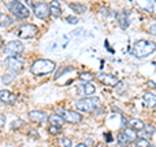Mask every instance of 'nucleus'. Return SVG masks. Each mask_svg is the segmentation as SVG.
<instances>
[{
    "label": "nucleus",
    "mask_w": 156,
    "mask_h": 147,
    "mask_svg": "<svg viewBox=\"0 0 156 147\" xmlns=\"http://www.w3.org/2000/svg\"><path fill=\"white\" fill-rule=\"evenodd\" d=\"M148 146H150V142L146 138H139L135 141V147H148Z\"/></svg>",
    "instance_id": "nucleus-27"
},
{
    "label": "nucleus",
    "mask_w": 156,
    "mask_h": 147,
    "mask_svg": "<svg viewBox=\"0 0 156 147\" xmlns=\"http://www.w3.org/2000/svg\"><path fill=\"white\" fill-rule=\"evenodd\" d=\"M117 141H119V143H120L121 147H128V145L130 143L129 139L126 138V135H125L124 131H122V133H119V135H117Z\"/></svg>",
    "instance_id": "nucleus-23"
},
{
    "label": "nucleus",
    "mask_w": 156,
    "mask_h": 147,
    "mask_svg": "<svg viewBox=\"0 0 156 147\" xmlns=\"http://www.w3.org/2000/svg\"><path fill=\"white\" fill-rule=\"evenodd\" d=\"M128 125H129V128L134 129V130H136V131H140V130L144 128L143 121L139 120V119H130L129 122H128Z\"/></svg>",
    "instance_id": "nucleus-17"
},
{
    "label": "nucleus",
    "mask_w": 156,
    "mask_h": 147,
    "mask_svg": "<svg viewBox=\"0 0 156 147\" xmlns=\"http://www.w3.org/2000/svg\"><path fill=\"white\" fill-rule=\"evenodd\" d=\"M105 139H107V141H109V142L112 141V137H111V133H109V134H108V133H107V134H105Z\"/></svg>",
    "instance_id": "nucleus-33"
},
{
    "label": "nucleus",
    "mask_w": 156,
    "mask_h": 147,
    "mask_svg": "<svg viewBox=\"0 0 156 147\" xmlns=\"http://www.w3.org/2000/svg\"><path fill=\"white\" fill-rule=\"evenodd\" d=\"M55 68H56V64L52 60L39 59V60L33 63L30 70L33 74H35V76H44V74H50L51 72H53Z\"/></svg>",
    "instance_id": "nucleus-2"
},
{
    "label": "nucleus",
    "mask_w": 156,
    "mask_h": 147,
    "mask_svg": "<svg viewBox=\"0 0 156 147\" xmlns=\"http://www.w3.org/2000/svg\"><path fill=\"white\" fill-rule=\"evenodd\" d=\"M65 21H66L68 23H77V22H78V18L74 17V16H68V17L65 18Z\"/></svg>",
    "instance_id": "nucleus-29"
},
{
    "label": "nucleus",
    "mask_w": 156,
    "mask_h": 147,
    "mask_svg": "<svg viewBox=\"0 0 156 147\" xmlns=\"http://www.w3.org/2000/svg\"><path fill=\"white\" fill-rule=\"evenodd\" d=\"M148 147H156V146H154V145H150V146H148Z\"/></svg>",
    "instance_id": "nucleus-35"
},
{
    "label": "nucleus",
    "mask_w": 156,
    "mask_h": 147,
    "mask_svg": "<svg viewBox=\"0 0 156 147\" xmlns=\"http://www.w3.org/2000/svg\"><path fill=\"white\" fill-rule=\"evenodd\" d=\"M124 133H125V135H126V138L129 139L130 143H131V142H135L136 139H138V134H136V130L129 128V126L124 129Z\"/></svg>",
    "instance_id": "nucleus-19"
},
{
    "label": "nucleus",
    "mask_w": 156,
    "mask_h": 147,
    "mask_svg": "<svg viewBox=\"0 0 156 147\" xmlns=\"http://www.w3.org/2000/svg\"><path fill=\"white\" fill-rule=\"evenodd\" d=\"M58 115L65 120V122H69V124H78L82 121V115L72 109H62L58 112Z\"/></svg>",
    "instance_id": "nucleus-6"
},
{
    "label": "nucleus",
    "mask_w": 156,
    "mask_h": 147,
    "mask_svg": "<svg viewBox=\"0 0 156 147\" xmlns=\"http://www.w3.org/2000/svg\"><path fill=\"white\" fill-rule=\"evenodd\" d=\"M48 122H50L51 125H55V126H58V128H61V126L65 124V120L62 119V117L58 115V113H55V115L48 116Z\"/></svg>",
    "instance_id": "nucleus-13"
},
{
    "label": "nucleus",
    "mask_w": 156,
    "mask_h": 147,
    "mask_svg": "<svg viewBox=\"0 0 156 147\" xmlns=\"http://www.w3.org/2000/svg\"><path fill=\"white\" fill-rule=\"evenodd\" d=\"M29 119L33 122L41 124V122H44L46 120H48V117L44 112H42V111H31L30 113H29Z\"/></svg>",
    "instance_id": "nucleus-12"
},
{
    "label": "nucleus",
    "mask_w": 156,
    "mask_h": 147,
    "mask_svg": "<svg viewBox=\"0 0 156 147\" xmlns=\"http://www.w3.org/2000/svg\"><path fill=\"white\" fill-rule=\"evenodd\" d=\"M16 76H17L16 72H11V70H9L8 73H5V74L3 76V78H2L3 83H4V85H11V83L13 82V80L16 78Z\"/></svg>",
    "instance_id": "nucleus-21"
},
{
    "label": "nucleus",
    "mask_w": 156,
    "mask_h": 147,
    "mask_svg": "<svg viewBox=\"0 0 156 147\" xmlns=\"http://www.w3.org/2000/svg\"><path fill=\"white\" fill-rule=\"evenodd\" d=\"M9 11L18 18H27L29 14H30L29 9L23 5L21 2H18V0H14V2L9 4Z\"/></svg>",
    "instance_id": "nucleus-4"
},
{
    "label": "nucleus",
    "mask_w": 156,
    "mask_h": 147,
    "mask_svg": "<svg viewBox=\"0 0 156 147\" xmlns=\"http://www.w3.org/2000/svg\"><path fill=\"white\" fill-rule=\"evenodd\" d=\"M81 91H82V94L83 95H87V96H90L92 95L95 92V86L92 85V83H83V85L81 86Z\"/></svg>",
    "instance_id": "nucleus-18"
},
{
    "label": "nucleus",
    "mask_w": 156,
    "mask_h": 147,
    "mask_svg": "<svg viewBox=\"0 0 156 147\" xmlns=\"http://www.w3.org/2000/svg\"><path fill=\"white\" fill-rule=\"evenodd\" d=\"M0 43H2V37H0Z\"/></svg>",
    "instance_id": "nucleus-36"
},
{
    "label": "nucleus",
    "mask_w": 156,
    "mask_h": 147,
    "mask_svg": "<svg viewBox=\"0 0 156 147\" xmlns=\"http://www.w3.org/2000/svg\"><path fill=\"white\" fill-rule=\"evenodd\" d=\"M23 45L18 41H12L8 42L5 47H4V52L8 53V55H20V53L23 52Z\"/></svg>",
    "instance_id": "nucleus-7"
},
{
    "label": "nucleus",
    "mask_w": 156,
    "mask_h": 147,
    "mask_svg": "<svg viewBox=\"0 0 156 147\" xmlns=\"http://www.w3.org/2000/svg\"><path fill=\"white\" fill-rule=\"evenodd\" d=\"M76 147H87V146H86L85 143H78V145H77Z\"/></svg>",
    "instance_id": "nucleus-34"
},
{
    "label": "nucleus",
    "mask_w": 156,
    "mask_h": 147,
    "mask_svg": "<svg viewBox=\"0 0 156 147\" xmlns=\"http://www.w3.org/2000/svg\"><path fill=\"white\" fill-rule=\"evenodd\" d=\"M13 23V21H12V18L8 16V14H5V13H2L0 14V26L2 27H9Z\"/></svg>",
    "instance_id": "nucleus-20"
},
{
    "label": "nucleus",
    "mask_w": 156,
    "mask_h": 147,
    "mask_svg": "<svg viewBox=\"0 0 156 147\" xmlns=\"http://www.w3.org/2000/svg\"><path fill=\"white\" fill-rule=\"evenodd\" d=\"M78 78H80L81 81H91L92 78H94V74H92V73H89V72H82L80 76H78Z\"/></svg>",
    "instance_id": "nucleus-26"
},
{
    "label": "nucleus",
    "mask_w": 156,
    "mask_h": 147,
    "mask_svg": "<svg viewBox=\"0 0 156 147\" xmlns=\"http://www.w3.org/2000/svg\"><path fill=\"white\" fill-rule=\"evenodd\" d=\"M20 124H22V121H21V120L13 121V122H12V129H14V128H18V126H20Z\"/></svg>",
    "instance_id": "nucleus-30"
},
{
    "label": "nucleus",
    "mask_w": 156,
    "mask_h": 147,
    "mask_svg": "<svg viewBox=\"0 0 156 147\" xmlns=\"http://www.w3.org/2000/svg\"><path fill=\"white\" fill-rule=\"evenodd\" d=\"M117 21H119V25L121 29H126L129 26V17H128V13L126 12H121L117 14Z\"/></svg>",
    "instance_id": "nucleus-16"
},
{
    "label": "nucleus",
    "mask_w": 156,
    "mask_h": 147,
    "mask_svg": "<svg viewBox=\"0 0 156 147\" xmlns=\"http://www.w3.org/2000/svg\"><path fill=\"white\" fill-rule=\"evenodd\" d=\"M69 8L73 9V11L77 12V13H85V12H86V7H85V5H82V4L70 3V4H69Z\"/></svg>",
    "instance_id": "nucleus-24"
},
{
    "label": "nucleus",
    "mask_w": 156,
    "mask_h": 147,
    "mask_svg": "<svg viewBox=\"0 0 156 147\" xmlns=\"http://www.w3.org/2000/svg\"><path fill=\"white\" fill-rule=\"evenodd\" d=\"M76 108L80 112H94L96 107L100 106V99L99 98H83L76 102Z\"/></svg>",
    "instance_id": "nucleus-3"
},
{
    "label": "nucleus",
    "mask_w": 156,
    "mask_h": 147,
    "mask_svg": "<svg viewBox=\"0 0 156 147\" xmlns=\"http://www.w3.org/2000/svg\"><path fill=\"white\" fill-rule=\"evenodd\" d=\"M150 33L154 34V35H156V23H154V25L150 27Z\"/></svg>",
    "instance_id": "nucleus-32"
},
{
    "label": "nucleus",
    "mask_w": 156,
    "mask_h": 147,
    "mask_svg": "<svg viewBox=\"0 0 156 147\" xmlns=\"http://www.w3.org/2000/svg\"><path fill=\"white\" fill-rule=\"evenodd\" d=\"M57 146L58 147H72V141L68 137H62L57 141Z\"/></svg>",
    "instance_id": "nucleus-25"
},
{
    "label": "nucleus",
    "mask_w": 156,
    "mask_h": 147,
    "mask_svg": "<svg viewBox=\"0 0 156 147\" xmlns=\"http://www.w3.org/2000/svg\"><path fill=\"white\" fill-rule=\"evenodd\" d=\"M5 66L8 68V70L18 73L23 68V63H22V60H20L16 56H11V57L5 59Z\"/></svg>",
    "instance_id": "nucleus-9"
},
{
    "label": "nucleus",
    "mask_w": 156,
    "mask_h": 147,
    "mask_svg": "<svg viewBox=\"0 0 156 147\" xmlns=\"http://www.w3.org/2000/svg\"><path fill=\"white\" fill-rule=\"evenodd\" d=\"M34 14H35L38 18L47 20L48 16L51 14L50 5H47L46 3H37L35 5H34Z\"/></svg>",
    "instance_id": "nucleus-8"
},
{
    "label": "nucleus",
    "mask_w": 156,
    "mask_h": 147,
    "mask_svg": "<svg viewBox=\"0 0 156 147\" xmlns=\"http://www.w3.org/2000/svg\"><path fill=\"white\" fill-rule=\"evenodd\" d=\"M0 100L8 106H12L16 103V95L8 90H0Z\"/></svg>",
    "instance_id": "nucleus-11"
},
{
    "label": "nucleus",
    "mask_w": 156,
    "mask_h": 147,
    "mask_svg": "<svg viewBox=\"0 0 156 147\" xmlns=\"http://www.w3.org/2000/svg\"><path fill=\"white\" fill-rule=\"evenodd\" d=\"M96 78L99 80L103 85H105V86H111V87H113V86H116L117 83H119V80L115 77V76H111V74H108V73H99V74L96 76Z\"/></svg>",
    "instance_id": "nucleus-10"
},
{
    "label": "nucleus",
    "mask_w": 156,
    "mask_h": 147,
    "mask_svg": "<svg viewBox=\"0 0 156 147\" xmlns=\"http://www.w3.org/2000/svg\"><path fill=\"white\" fill-rule=\"evenodd\" d=\"M4 124H5V117H4V115L0 113V128H2Z\"/></svg>",
    "instance_id": "nucleus-31"
},
{
    "label": "nucleus",
    "mask_w": 156,
    "mask_h": 147,
    "mask_svg": "<svg viewBox=\"0 0 156 147\" xmlns=\"http://www.w3.org/2000/svg\"><path fill=\"white\" fill-rule=\"evenodd\" d=\"M37 34H38V27L35 25H31V23L22 25L21 27H18V30H17V35L20 38H23V39L34 38Z\"/></svg>",
    "instance_id": "nucleus-5"
},
{
    "label": "nucleus",
    "mask_w": 156,
    "mask_h": 147,
    "mask_svg": "<svg viewBox=\"0 0 156 147\" xmlns=\"http://www.w3.org/2000/svg\"><path fill=\"white\" fill-rule=\"evenodd\" d=\"M50 11H51V16L58 18L61 16V8H60V4H58L57 0H52L51 4H50Z\"/></svg>",
    "instance_id": "nucleus-14"
},
{
    "label": "nucleus",
    "mask_w": 156,
    "mask_h": 147,
    "mask_svg": "<svg viewBox=\"0 0 156 147\" xmlns=\"http://www.w3.org/2000/svg\"><path fill=\"white\" fill-rule=\"evenodd\" d=\"M143 102L144 104L148 107V108H154V107L156 106V96L155 94H152V92H146V94L143 95Z\"/></svg>",
    "instance_id": "nucleus-15"
},
{
    "label": "nucleus",
    "mask_w": 156,
    "mask_h": 147,
    "mask_svg": "<svg viewBox=\"0 0 156 147\" xmlns=\"http://www.w3.org/2000/svg\"><path fill=\"white\" fill-rule=\"evenodd\" d=\"M156 50V45L154 42L150 41H138L133 45V48H131V53L138 57V59H144L150 56L151 53H154Z\"/></svg>",
    "instance_id": "nucleus-1"
},
{
    "label": "nucleus",
    "mask_w": 156,
    "mask_h": 147,
    "mask_svg": "<svg viewBox=\"0 0 156 147\" xmlns=\"http://www.w3.org/2000/svg\"><path fill=\"white\" fill-rule=\"evenodd\" d=\"M61 128H58V126H55V125H50V128H48V131H50V134L52 135H56L58 131H60Z\"/></svg>",
    "instance_id": "nucleus-28"
},
{
    "label": "nucleus",
    "mask_w": 156,
    "mask_h": 147,
    "mask_svg": "<svg viewBox=\"0 0 156 147\" xmlns=\"http://www.w3.org/2000/svg\"><path fill=\"white\" fill-rule=\"evenodd\" d=\"M155 133V126L154 125H144V128L140 130V134L144 138V137H151Z\"/></svg>",
    "instance_id": "nucleus-22"
}]
</instances>
